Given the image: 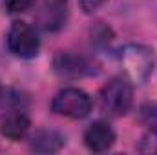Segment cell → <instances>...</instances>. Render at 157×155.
Returning a JSON list of instances; mask_svg holds the SVG:
<instances>
[{"mask_svg": "<svg viewBox=\"0 0 157 155\" xmlns=\"http://www.w3.org/2000/svg\"><path fill=\"white\" fill-rule=\"evenodd\" d=\"M121 66L126 78L133 84H144L154 73L155 55L150 47L143 44H128L121 49L119 55Z\"/></svg>", "mask_w": 157, "mask_h": 155, "instance_id": "1", "label": "cell"}, {"mask_svg": "<svg viewBox=\"0 0 157 155\" xmlns=\"http://www.w3.org/2000/svg\"><path fill=\"white\" fill-rule=\"evenodd\" d=\"M101 110L110 117H121L128 113L133 102V88L128 78H112L101 91Z\"/></svg>", "mask_w": 157, "mask_h": 155, "instance_id": "2", "label": "cell"}, {"mask_svg": "<svg viewBox=\"0 0 157 155\" xmlns=\"http://www.w3.org/2000/svg\"><path fill=\"white\" fill-rule=\"evenodd\" d=\"M51 110L57 115L70 119H84L91 110V99L78 88H66L59 91L51 102Z\"/></svg>", "mask_w": 157, "mask_h": 155, "instance_id": "3", "label": "cell"}, {"mask_svg": "<svg viewBox=\"0 0 157 155\" xmlns=\"http://www.w3.org/2000/svg\"><path fill=\"white\" fill-rule=\"evenodd\" d=\"M7 47L15 57L33 59L39 55L40 39L37 31L26 22H15L7 33Z\"/></svg>", "mask_w": 157, "mask_h": 155, "instance_id": "4", "label": "cell"}, {"mask_svg": "<svg viewBox=\"0 0 157 155\" xmlns=\"http://www.w3.org/2000/svg\"><path fill=\"white\" fill-rule=\"evenodd\" d=\"M113 142H115V131L108 122L97 120L90 124L88 130L84 131V144L91 152H97V153L106 152L113 146Z\"/></svg>", "mask_w": 157, "mask_h": 155, "instance_id": "5", "label": "cell"}, {"mask_svg": "<svg viewBox=\"0 0 157 155\" xmlns=\"http://www.w3.org/2000/svg\"><path fill=\"white\" fill-rule=\"evenodd\" d=\"M31 122H29V117L26 115L24 112L20 110H15V112H9L7 115L2 119L0 122V130H2V135L11 139V141H18L22 139L28 130H29Z\"/></svg>", "mask_w": 157, "mask_h": 155, "instance_id": "6", "label": "cell"}, {"mask_svg": "<svg viewBox=\"0 0 157 155\" xmlns=\"http://www.w3.org/2000/svg\"><path fill=\"white\" fill-rule=\"evenodd\" d=\"M68 0H44L42 7V26L49 31L59 29L66 22Z\"/></svg>", "mask_w": 157, "mask_h": 155, "instance_id": "7", "label": "cell"}, {"mask_svg": "<svg viewBox=\"0 0 157 155\" xmlns=\"http://www.w3.org/2000/svg\"><path fill=\"white\" fill-rule=\"evenodd\" d=\"M64 146V137L55 130H40L31 139V150L39 153H53Z\"/></svg>", "mask_w": 157, "mask_h": 155, "instance_id": "8", "label": "cell"}, {"mask_svg": "<svg viewBox=\"0 0 157 155\" xmlns=\"http://www.w3.org/2000/svg\"><path fill=\"white\" fill-rule=\"evenodd\" d=\"M55 70L64 77H80L88 71L86 62L73 55H59V59L55 60Z\"/></svg>", "mask_w": 157, "mask_h": 155, "instance_id": "9", "label": "cell"}, {"mask_svg": "<svg viewBox=\"0 0 157 155\" xmlns=\"http://www.w3.org/2000/svg\"><path fill=\"white\" fill-rule=\"evenodd\" d=\"M139 152H141V153H150V155L157 153V130L148 131V133L143 137L141 146H139Z\"/></svg>", "mask_w": 157, "mask_h": 155, "instance_id": "10", "label": "cell"}, {"mask_svg": "<svg viewBox=\"0 0 157 155\" xmlns=\"http://www.w3.org/2000/svg\"><path fill=\"white\" fill-rule=\"evenodd\" d=\"M33 2L35 0H4L6 9L9 13H24L33 6Z\"/></svg>", "mask_w": 157, "mask_h": 155, "instance_id": "11", "label": "cell"}, {"mask_svg": "<svg viewBox=\"0 0 157 155\" xmlns=\"http://www.w3.org/2000/svg\"><path fill=\"white\" fill-rule=\"evenodd\" d=\"M141 119L148 126H157V104H148L141 110Z\"/></svg>", "mask_w": 157, "mask_h": 155, "instance_id": "12", "label": "cell"}, {"mask_svg": "<svg viewBox=\"0 0 157 155\" xmlns=\"http://www.w3.org/2000/svg\"><path fill=\"white\" fill-rule=\"evenodd\" d=\"M104 2H106V0H78V4H80V7H82L84 13H93V11H97Z\"/></svg>", "mask_w": 157, "mask_h": 155, "instance_id": "13", "label": "cell"}, {"mask_svg": "<svg viewBox=\"0 0 157 155\" xmlns=\"http://www.w3.org/2000/svg\"><path fill=\"white\" fill-rule=\"evenodd\" d=\"M0 95H2V86H0Z\"/></svg>", "mask_w": 157, "mask_h": 155, "instance_id": "14", "label": "cell"}]
</instances>
